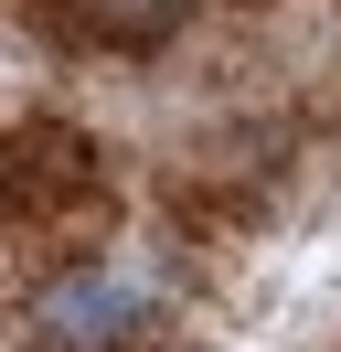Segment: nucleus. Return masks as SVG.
<instances>
[{"label":"nucleus","mask_w":341,"mask_h":352,"mask_svg":"<svg viewBox=\"0 0 341 352\" xmlns=\"http://www.w3.org/2000/svg\"><path fill=\"white\" fill-rule=\"evenodd\" d=\"M139 309H149V288L107 278V267H75V278L43 299V342H54V352H107V342H128Z\"/></svg>","instance_id":"1"},{"label":"nucleus","mask_w":341,"mask_h":352,"mask_svg":"<svg viewBox=\"0 0 341 352\" xmlns=\"http://www.w3.org/2000/svg\"><path fill=\"white\" fill-rule=\"evenodd\" d=\"M85 11H96L107 32H128V43H149V32H170L192 11V0H85Z\"/></svg>","instance_id":"2"}]
</instances>
